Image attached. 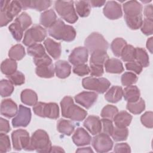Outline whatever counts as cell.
<instances>
[{
  "mask_svg": "<svg viewBox=\"0 0 153 153\" xmlns=\"http://www.w3.org/2000/svg\"><path fill=\"white\" fill-rule=\"evenodd\" d=\"M20 99L22 103L29 106H34L38 101L37 94L32 90L25 89L20 94Z\"/></svg>",
  "mask_w": 153,
  "mask_h": 153,
  "instance_id": "obj_27",
  "label": "cell"
},
{
  "mask_svg": "<svg viewBox=\"0 0 153 153\" xmlns=\"http://www.w3.org/2000/svg\"><path fill=\"white\" fill-rule=\"evenodd\" d=\"M75 8L78 14L81 17H87L91 11V6L89 1H77L75 2Z\"/></svg>",
  "mask_w": 153,
  "mask_h": 153,
  "instance_id": "obj_33",
  "label": "cell"
},
{
  "mask_svg": "<svg viewBox=\"0 0 153 153\" xmlns=\"http://www.w3.org/2000/svg\"><path fill=\"white\" fill-rule=\"evenodd\" d=\"M72 139L74 143L78 146L89 145L91 140L90 135L82 127H78L76 128L72 137Z\"/></svg>",
  "mask_w": 153,
  "mask_h": 153,
  "instance_id": "obj_17",
  "label": "cell"
},
{
  "mask_svg": "<svg viewBox=\"0 0 153 153\" xmlns=\"http://www.w3.org/2000/svg\"><path fill=\"white\" fill-rule=\"evenodd\" d=\"M62 115L63 117L75 121H81L85 119L87 112L76 105L73 99L70 96L64 97L60 102Z\"/></svg>",
  "mask_w": 153,
  "mask_h": 153,
  "instance_id": "obj_1",
  "label": "cell"
},
{
  "mask_svg": "<svg viewBox=\"0 0 153 153\" xmlns=\"http://www.w3.org/2000/svg\"><path fill=\"white\" fill-rule=\"evenodd\" d=\"M11 149V144L9 137L5 133L0 134V152H6Z\"/></svg>",
  "mask_w": 153,
  "mask_h": 153,
  "instance_id": "obj_48",
  "label": "cell"
},
{
  "mask_svg": "<svg viewBox=\"0 0 153 153\" xmlns=\"http://www.w3.org/2000/svg\"><path fill=\"white\" fill-rule=\"evenodd\" d=\"M124 16L127 17H135L142 14V5L136 1H129L123 4Z\"/></svg>",
  "mask_w": 153,
  "mask_h": 153,
  "instance_id": "obj_19",
  "label": "cell"
},
{
  "mask_svg": "<svg viewBox=\"0 0 153 153\" xmlns=\"http://www.w3.org/2000/svg\"><path fill=\"white\" fill-rule=\"evenodd\" d=\"M152 37L149 38L146 42V48L151 53H152V47H153V44H152Z\"/></svg>",
  "mask_w": 153,
  "mask_h": 153,
  "instance_id": "obj_60",
  "label": "cell"
},
{
  "mask_svg": "<svg viewBox=\"0 0 153 153\" xmlns=\"http://www.w3.org/2000/svg\"><path fill=\"white\" fill-rule=\"evenodd\" d=\"M35 72L36 74L41 78H50L54 76L55 70L52 63L51 65L36 66Z\"/></svg>",
  "mask_w": 153,
  "mask_h": 153,
  "instance_id": "obj_30",
  "label": "cell"
},
{
  "mask_svg": "<svg viewBox=\"0 0 153 153\" xmlns=\"http://www.w3.org/2000/svg\"><path fill=\"white\" fill-rule=\"evenodd\" d=\"M17 68V62L11 59H7L1 65V70L2 74L7 76L10 75L16 72Z\"/></svg>",
  "mask_w": 153,
  "mask_h": 153,
  "instance_id": "obj_31",
  "label": "cell"
},
{
  "mask_svg": "<svg viewBox=\"0 0 153 153\" xmlns=\"http://www.w3.org/2000/svg\"><path fill=\"white\" fill-rule=\"evenodd\" d=\"M108 58L109 56L106 53V51L101 50L94 51L91 53L90 59V65L103 66Z\"/></svg>",
  "mask_w": 153,
  "mask_h": 153,
  "instance_id": "obj_29",
  "label": "cell"
},
{
  "mask_svg": "<svg viewBox=\"0 0 153 153\" xmlns=\"http://www.w3.org/2000/svg\"><path fill=\"white\" fill-rule=\"evenodd\" d=\"M13 84L7 79H2L0 81V93L2 97L10 96L14 91Z\"/></svg>",
  "mask_w": 153,
  "mask_h": 153,
  "instance_id": "obj_39",
  "label": "cell"
},
{
  "mask_svg": "<svg viewBox=\"0 0 153 153\" xmlns=\"http://www.w3.org/2000/svg\"><path fill=\"white\" fill-rule=\"evenodd\" d=\"M25 50L24 47L19 44L13 45L8 52L10 59L14 60H20L25 56Z\"/></svg>",
  "mask_w": 153,
  "mask_h": 153,
  "instance_id": "obj_32",
  "label": "cell"
},
{
  "mask_svg": "<svg viewBox=\"0 0 153 153\" xmlns=\"http://www.w3.org/2000/svg\"><path fill=\"white\" fill-rule=\"evenodd\" d=\"M90 72V68L87 64L85 63L74 65L73 68V72L80 76L88 75Z\"/></svg>",
  "mask_w": 153,
  "mask_h": 153,
  "instance_id": "obj_50",
  "label": "cell"
},
{
  "mask_svg": "<svg viewBox=\"0 0 153 153\" xmlns=\"http://www.w3.org/2000/svg\"><path fill=\"white\" fill-rule=\"evenodd\" d=\"M76 152H93V151L91 149L90 147H86V148H78Z\"/></svg>",
  "mask_w": 153,
  "mask_h": 153,
  "instance_id": "obj_62",
  "label": "cell"
},
{
  "mask_svg": "<svg viewBox=\"0 0 153 153\" xmlns=\"http://www.w3.org/2000/svg\"><path fill=\"white\" fill-rule=\"evenodd\" d=\"M44 45L48 53L55 60L59 59L61 55L62 47L60 42H57L50 38H47Z\"/></svg>",
  "mask_w": 153,
  "mask_h": 153,
  "instance_id": "obj_20",
  "label": "cell"
},
{
  "mask_svg": "<svg viewBox=\"0 0 153 153\" xmlns=\"http://www.w3.org/2000/svg\"><path fill=\"white\" fill-rule=\"evenodd\" d=\"M47 36L45 29L39 25H34L27 29L24 35L23 43L29 47L37 42H42Z\"/></svg>",
  "mask_w": 153,
  "mask_h": 153,
  "instance_id": "obj_8",
  "label": "cell"
},
{
  "mask_svg": "<svg viewBox=\"0 0 153 153\" xmlns=\"http://www.w3.org/2000/svg\"><path fill=\"white\" fill-rule=\"evenodd\" d=\"M152 14V5L151 4L146 5L144 8V16L145 18L153 19Z\"/></svg>",
  "mask_w": 153,
  "mask_h": 153,
  "instance_id": "obj_58",
  "label": "cell"
},
{
  "mask_svg": "<svg viewBox=\"0 0 153 153\" xmlns=\"http://www.w3.org/2000/svg\"><path fill=\"white\" fill-rule=\"evenodd\" d=\"M82 85L86 90H93L99 94H103L109 88L111 82L105 78L88 76L82 79Z\"/></svg>",
  "mask_w": 153,
  "mask_h": 153,
  "instance_id": "obj_7",
  "label": "cell"
},
{
  "mask_svg": "<svg viewBox=\"0 0 153 153\" xmlns=\"http://www.w3.org/2000/svg\"><path fill=\"white\" fill-rule=\"evenodd\" d=\"M153 113L152 111H147L145 112L140 117L142 124L147 128H152L153 127Z\"/></svg>",
  "mask_w": 153,
  "mask_h": 153,
  "instance_id": "obj_51",
  "label": "cell"
},
{
  "mask_svg": "<svg viewBox=\"0 0 153 153\" xmlns=\"http://www.w3.org/2000/svg\"><path fill=\"white\" fill-rule=\"evenodd\" d=\"M118 112V109L116 106L111 105H107L102 109L100 115L102 118L112 120Z\"/></svg>",
  "mask_w": 153,
  "mask_h": 153,
  "instance_id": "obj_45",
  "label": "cell"
},
{
  "mask_svg": "<svg viewBox=\"0 0 153 153\" xmlns=\"http://www.w3.org/2000/svg\"><path fill=\"white\" fill-rule=\"evenodd\" d=\"M13 146L16 151L23 149L27 150L30 145V138L29 133L23 129H18L11 134Z\"/></svg>",
  "mask_w": 153,
  "mask_h": 153,
  "instance_id": "obj_11",
  "label": "cell"
},
{
  "mask_svg": "<svg viewBox=\"0 0 153 153\" xmlns=\"http://www.w3.org/2000/svg\"><path fill=\"white\" fill-rule=\"evenodd\" d=\"M121 81L123 85L128 86L136 82L137 81V76L133 72H126L121 76Z\"/></svg>",
  "mask_w": 153,
  "mask_h": 153,
  "instance_id": "obj_46",
  "label": "cell"
},
{
  "mask_svg": "<svg viewBox=\"0 0 153 153\" xmlns=\"http://www.w3.org/2000/svg\"><path fill=\"white\" fill-rule=\"evenodd\" d=\"M123 96V90L121 87L115 85L111 87L105 93V99L111 103H117L121 100Z\"/></svg>",
  "mask_w": 153,
  "mask_h": 153,
  "instance_id": "obj_22",
  "label": "cell"
},
{
  "mask_svg": "<svg viewBox=\"0 0 153 153\" xmlns=\"http://www.w3.org/2000/svg\"><path fill=\"white\" fill-rule=\"evenodd\" d=\"M90 6L93 7H100L103 6L106 1H95V0H91L89 1Z\"/></svg>",
  "mask_w": 153,
  "mask_h": 153,
  "instance_id": "obj_59",
  "label": "cell"
},
{
  "mask_svg": "<svg viewBox=\"0 0 153 153\" xmlns=\"http://www.w3.org/2000/svg\"><path fill=\"white\" fill-rule=\"evenodd\" d=\"M114 122L117 127L124 128L128 126L132 120V116L126 111L118 112L113 118Z\"/></svg>",
  "mask_w": 153,
  "mask_h": 153,
  "instance_id": "obj_23",
  "label": "cell"
},
{
  "mask_svg": "<svg viewBox=\"0 0 153 153\" xmlns=\"http://www.w3.org/2000/svg\"><path fill=\"white\" fill-rule=\"evenodd\" d=\"M140 95V90L136 85L127 86L123 90V96L128 102H134L138 100Z\"/></svg>",
  "mask_w": 153,
  "mask_h": 153,
  "instance_id": "obj_25",
  "label": "cell"
},
{
  "mask_svg": "<svg viewBox=\"0 0 153 153\" xmlns=\"http://www.w3.org/2000/svg\"><path fill=\"white\" fill-rule=\"evenodd\" d=\"M10 131V126L8 120L0 118V131L2 133H7Z\"/></svg>",
  "mask_w": 153,
  "mask_h": 153,
  "instance_id": "obj_57",
  "label": "cell"
},
{
  "mask_svg": "<svg viewBox=\"0 0 153 153\" xmlns=\"http://www.w3.org/2000/svg\"><path fill=\"white\" fill-rule=\"evenodd\" d=\"M101 122H102V130H103V133H106L109 136V135L111 136L114 128L111 120L103 118L101 120Z\"/></svg>",
  "mask_w": 153,
  "mask_h": 153,
  "instance_id": "obj_52",
  "label": "cell"
},
{
  "mask_svg": "<svg viewBox=\"0 0 153 153\" xmlns=\"http://www.w3.org/2000/svg\"><path fill=\"white\" fill-rule=\"evenodd\" d=\"M124 19L128 27L133 30H136L140 28L143 23L142 14L135 17H127L124 16Z\"/></svg>",
  "mask_w": 153,
  "mask_h": 153,
  "instance_id": "obj_38",
  "label": "cell"
},
{
  "mask_svg": "<svg viewBox=\"0 0 153 153\" xmlns=\"http://www.w3.org/2000/svg\"><path fill=\"white\" fill-rule=\"evenodd\" d=\"M57 20V16L53 9L46 10L40 16V23L45 27L50 28Z\"/></svg>",
  "mask_w": 153,
  "mask_h": 153,
  "instance_id": "obj_26",
  "label": "cell"
},
{
  "mask_svg": "<svg viewBox=\"0 0 153 153\" xmlns=\"http://www.w3.org/2000/svg\"><path fill=\"white\" fill-rule=\"evenodd\" d=\"M84 126L93 135H96L102 131V122L99 117L94 115L88 117L83 123Z\"/></svg>",
  "mask_w": 153,
  "mask_h": 153,
  "instance_id": "obj_18",
  "label": "cell"
},
{
  "mask_svg": "<svg viewBox=\"0 0 153 153\" xmlns=\"http://www.w3.org/2000/svg\"><path fill=\"white\" fill-rule=\"evenodd\" d=\"M18 108L17 104L11 99H4L1 104V114L10 118L16 115Z\"/></svg>",
  "mask_w": 153,
  "mask_h": 153,
  "instance_id": "obj_16",
  "label": "cell"
},
{
  "mask_svg": "<svg viewBox=\"0 0 153 153\" xmlns=\"http://www.w3.org/2000/svg\"><path fill=\"white\" fill-rule=\"evenodd\" d=\"M14 21L19 24V25L22 27L23 30H26L32 23L31 17L25 12H23L21 14H20L15 19Z\"/></svg>",
  "mask_w": 153,
  "mask_h": 153,
  "instance_id": "obj_44",
  "label": "cell"
},
{
  "mask_svg": "<svg viewBox=\"0 0 153 153\" xmlns=\"http://www.w3.org/2000/svg\"><path fill=\"white\" fill-rule=\"evenodd\" d=\"M97 94L92 91H82L75 96V102L84 107L89 109L96 102Z\"/></svg>",
  "mask_w": 153,
  "mask_h": 153,
  "instance_id": "obj_15",
  "label": "cell"
},
{
  "mask_svg": "<svg viewBox=\"0 0 153 153\" xmlns=\"http://www.w3.org/2000/svg\"><path fill=\"white\" fill-rule=\"evenodd\" d=\"M88 51L85 47H78L75 48L68 57L69 62L74 65L85 63L88 60Z\"/></svg>",
  "mask_w": 153,
  "mask_h": 153,
  "instance_id": "obj_14",
  "label": "cell"
},
{
  "mask_svg": "<svg viewBox=\"0 0 153 153\" xmlns=\"http://www.w3.org/2000/svg\"><path fill=\"white\" fill-rule=\"evenodd\" d=\"M75 126L69 120L60 119L57 123V130L65 135L70 136L74 131Z\"/></svg>",
  "mask_w": 153,
  "mask_h": 153,
  "instance_id": "obj_28",
  "label": "cell"
},
{
  "mask_svg": "<svg viewBox=\"0 0 153 153\" xmlns=\"http://www.w3.org/2000/svg\"><path fill=\"white\" fill-rule=\"evenodd\" d=\"M135 53V60L142 67H147L149 65V56L146 50L140 47H136Z\"/></svg>",
  "mask_w": 153,
  "mask_h": 153,
  "instance_id": "obj_34",
  "label": "cell"
},
{
  "mask_svg": "<svg viewBox=\"0 0 153 153\" xmlns=\"http://www.w3.org/2000/svg\"><path fill=\"white\" fill-rule=\"evenodd\" d=\"M125 66L127 70L133 71L136 74H140L142 71V66L138 62L135 61L126 63Z\"/></svg>",
  "mask_w": 153,
  "mask_h": 153,
  "instance_id": "obj_54",
  "label": "cell"
},
{
  "mask_svg": "<svg viewBox=\"0 0 153 153\" xmlns=\"http://www.w3.org/2000/svg\"><path fill=\"white\" fill-rule=\"evenodd\" d=\"M19 2L23 10H27V8H29L30 1H19Z\"/></svg>",
  "mask_w": 153,
  "mask_h": 153,
  "instance_id": "obj_61",
  "label": "cell"
},
{
  "mask_svg": "<svg viewBox=\"0 0 153 153\" xmlns=\"http://www.w3.org/2000/svg\"><path fill=\"white\" fill-rule=\"evenodd\" d=\"M74 2L72 1H57L54 4V8L57 14L69 23H74L78 19L74 8Z\"/></svg>",
  "mask_w": 153,
  "mask_h": 153,
  "instance_id": "obj_5",
  "label": "cell"
},
{
  "mask_svg": "<svg viewBox=\"0 0 153 153\" xmlns=\"http://www.w3.org/2000/svg\"><path fill=\"white\" fill-rule=\"evenodd\" d=\"M126 108L133 114H139L143 111L145 108V103L143 99H139L134 102H128Z\"/></svg>",
  "mask_w": 153,
  "mask_h": 153,
  "instance_id": "obj_35",
  "label": "cell"
},
{
  "mask_svg": "<svg viewBox=\"0 0 153 153\" xmlns=\"http://www.w3.org/2000/svg\"><path fill=\"white\" fill-rule=\"evenodd\" d=\"M8 29L15 40L18 42L20 41L23 37V33L24 30L19 25V24L14 21V23H11L9 26Z\"/></svg>",
  "mask_w": 153,
  "mask_h": 153,
  "instance_id": "obj_42",
  "label": "cell"
},
{
  "mask_svg": "<svg viewBox=\"0 0 153 153\" xmlns=\"http://www.w3.org/2000/svg\"><path fill=\"white\" fill-rule=\"evenodd\" d=\"M51 1H30L29 8L35 9L39 11L47 10L51 6Z\"/></svg>",
  "mask_w": 153,
  "mask_h": 153,
  "instance_id": "obj_43",
  "label": "cell"
},
{
  "mask_svg": "<svg viewBox=\"0 0 153 153\" xmlns=\"http://www.w3.org/2000/svg\"><path fill=\"white\" fill-rule=\"evenodd\" d=\"M65 152V151L61 147L57 146H51V148L50 149V152Z\"/></svg>",
  "mask_w": 153,
  "mask_h": 153,
  "instance_id": "obj_63",
  "label": "cell"
},
{
  "mask_svg": "<svg viewBox=\"0 0 153 153\" xmlns=\"http://www.w3.org/2000/svg\"><path fill=\"white\" fill-rule=\"evenodd\" d=\"M1 26L7 25L21 11L22 8L19 1H1Z\"/></svg>",
  "mask_w": 153,
  "mask_h": 153,
  "instance_id": "obj_4",
  "label": "cell"
},
{
  "mask_svg": "<svg viewBox=\"0 0 153 153\" xmlns=\"http://www.w3.org/2000/svg\"><path fill=\"white\" fill-rule=\"evenodd\" d=\"M33 62H34L35 65L36 66L52 64L51 59L46 53L41 57L33 58Z\"/></svg>",
  "mask_w": 153,
  "mask_h": 153,
  "instance_id": "obj_53",
  "label": "cell"
},
{
  "mask_svg": "<svg viewBox=\"0 0 153 153\" xmlns=\"http://www.w3.org/2000/svg\"><path fill=\"white\" fill-rule=\"evenodd\" d=\"M31 115L30 108L20 105L16 116L12 120L13 126L14 127L27 126L30 121Z\"/></svg>",
  "mask_w": 153,
  "mask_h": 153,
  "instance_id": "obj_12",
  "label": "cell"
},
{
  "mask_svg": "<svg viewBox=\"0 0 153 153\" xmlns=\"http://www.w3.org/2000/svg\"><path fill=\"white\" fill-rule=\"evenodd\" d=\"M7 76L8 79L15 85H20L25 83V75L20 71H16L14 74Z\"/></svg>",
  "mask_w": 153,
  "mask_h": 153,
  "instance_id": "obj_47",
  "label": "cell"
},
{
  "mask_svg": "<svg viewBox=\"0 0 153 153\" xmlns=\"http://www.w3.org/2000/svg\"><path fill=\"white\" fill-rule=\"evenodd\" d=\"M106 72L111 74H120L124 71L122 62L117 59H108L104 64Z\"/></svg>",
  "mask_w": 153,
  "mask_h": 153,
  "instance_id": "obj_24",
  "label": "cell"
},
{
  "mask_svg": "<svg viewBox=\"0 0 153 153\" xmlns=\"http://www.w3.org/2000/svg\"><path fill=\"white\" fill-rule=\"evenodd\" d=\"M90 65V74L91 76H101L104 72L103 66L102 65Z\"/></svg>",
  "mask_w": 153,
  "mask_h": 153,
  "instance_id": "obj_55",
  "label": "cell"
},
{
  "mask_svg": "<svg viewBox=\"0 0 153 153\" xmlns=\"http://www.w3.org/2000/svg\"><path fill=\"white\" fill-rule=\"evenodd\" d=\"M54 70L56 76L61 79H64L69 76L71 72V66L69 63L65 60H58L55 63Z\"/></svg>",
  "mask_w": 153,
  "mask_h": 153,
  "instance_id": "obj_21",
  "label": "cell"
},
{
  "mask_svg": "<svg viewBox=\"0 0 153 153\" xmlns=\"http://www.w3.org/2000/svg\"><path fill=\"white\" fill-rule=\"evenodd\" d=\"M128 135V130L127 127H115L111 134L114 140L116 142L123 141L127 139Z\"/></svg>",
  "mask_w": 153,
  "mask_h": 153,
  "instance_id": "obj_40",
  "label": "cell"
},
{
  "mask_svg": "<svg viewBox=\"0 0 153 153\" xmlns=\"http://www.w3.org/2000/svg\"><path fill=\"white\" fill-rule=\"evenodd\" d=\"M27 52L29 55L35 57H39L45 54V48L41 44H35L27 47Z\"/></svg>",
  "mask_w": 153,
  "mask_h": 153,
  "instance_id": "obj_41",
  "label": "cell"
},
{
  "mask_svg": "<svg viewBox=\"0 0 153 153\" xmlns=\"http://www.w3.org/2000/svg\"><path fill=\"white\" fill-rule=\"evenodd\" d=\"M114 151L117 153L120 152H127L129 153L131 152L130 147L127 143H117L114 149Z\"/></svg>",
  "mask_w": 153,
  "mask_h": 153,
  "instance_id": "obj_56",
  "label": "cell"
},
{
  "mask_svg": "<svg viewBox=\"0 0 153 153\" xmlns=\"http://www.w3.org/2000/svg\"><path fill=\"white\" fill-rule=\"evenodd\" d=\"M140 27L142 32L145 35H152L153 33V19L145 18Z\"/></svg>",
  "mask_w": 153,
  "mask_h": 153,
  "instance_id": "obj_49",
  "label": "cell"
},
{
  "mask_svg": "<svg viewBox=\"0 0 153 153\" xmlns=\"http://www.w3.org/2000/svg\"><path fill=\"white\" fill-rule=\"evenodd\" d=\"M136 49L131 45L127 44L123 48L121 57L124 62H133L135 60Z\"/></svg>",
  "mask_w": 153,
  "mask_h": 153,
  "instance_id": "obj_37",
  "label": "cell"
},
{
  "mask_svg": "<svg viewBox=\"0 0 153 153\" xmlns=\"http://www.w3.org/2000/svg\"><path fill=\"white\" fill-rule=\"evenodd\" d=\"M127 45V42L121 38L114 39L111 44V48L113 54L117 57H120L124 47Z\"/></svg>",
  "mask_w": 153,
  "mask_h": 153,
  "instance_id": "obj_36",
  "label": "cell"
},
{
  "mask_svg": "<svg viewBox=\"0 0 153 153\" xmlns=\"http://www.w3.org/2000/svg\"><path fill=\"white\" fill-rule=\"evenodd\" d=\"M84 45L90 53L96 50L106 51L109 47L108 41L98 32H93L89 35L85 40Z\"/></svg>",
  "mask_w": 153,
  "mask_h": 153,
  "instance_id": "obj_9",
  "label": "cell"
},
{
  "mask_svg": "<svg viewBox=\"0 0 153 153\" xmlns=\"http://www.w3.org/2000/svg\"><path fill=\"white\" fill-rule=\"evenodd\" d=\"M33 112L43 118L57 119L59 117V108L57 103L37 102L33 107Z\"/></svg>",
  "mask_w": 153,
  "mask_h": 153,
  "instance_id": "obj_6",
  "label": "cell"
},
{
  "mask_svg": "<svg viewBox=\"0 0 153 153\" xmlns=\"http://www.w3.org/2000/svg\"><path fill=\"white\" fill-rule=\"evenodd\" d=\"M48 34L56 39L71 42L75 38L76 33L74 27L65 25L62 20L58 19L49 28Z\"/></svg>",
  "mask_w": 153,
  "mask_h": 153,
  "instance_id": "obj_2",
  "label": "cell"
},
{
  "mask_svg": "<svg viewBox=\"0 0 153 153\" xmlns=\"http://www.w3.org/2000/svg\"><path fill=\"white\" fill-rule=\"evenodd\" d=\"M51 142L47 133L41 129L36 130L30 137V142L26 151L35 150L38 152H50Z\"/></svg>",
  "mask_w": 153,
  "mask_h": 153,
  "instance_id": "obj_3",
  "label": "cell"
},
{
  "mask_svg": "<svg viewBox=\"0 0 153 153\" xmlns=\"http://www.w3.org/2000/svg\"><path fill=\"white\" fill-rule=\"evenodd\" d=\"M91 144L97 152H107L111 151L113 146V142L109 136L104 133L96 134L92 139Z\"/></svg>",
  "mask_w": 153,
  "mask_h": 153,
  "instance_id": "obj_10",
  "label": "cell"
},
{
  "mask_svg": "<svg viewBox=\"0 0 153 153\" xmlns=\"http://www.w3.org/2000/svg\"><path fill=\"white\" fill-rule=\"evenodd\" d=\"M105 17L111 20H115L123 16V12L121 5L114 1H108L105 4L103 10Z\"/></svg>",
  "mask_w": 153,
  "mask_h": 153,
  "instance_id": "obj_13",
  "label": "cell"
}]
</instances>
